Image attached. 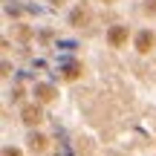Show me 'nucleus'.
Returning a JSON list of instances; mask_svg holds the SVG:
<instances>
[{
	"label": "nucleus",
	"mask_w": 156,
	"mask_h": 156,
	"mask_svg": "<svg viewBox=\"0 0 156 156\" xmlns=\"http://www.w3.org/2000/svg\"><path fill=\"white\" fill-rule=\"evenodd\" d=\"M44 147H46V136L32 133V151H44Z\"/></svg>",
	"instance_id": "3"
},
{
	"label": "nucleus",
	"mask_w": 156,
	"mask_h": 156,
	"mask_svg": "<svg viewBox=\"0 0 156 156\" xmlns=\"http://www.w3.org/2000/svg\"><path fill=\"white\" fill-rule=\"evenodd\" d=\"M38 98H41V101H44V98L49 101V98H52V87H38Z\"/></svg>",
	"instance_id": "5"
},
{
	"label": "nucleus",
	"mask_w": 156,
	"mask_h": 156,
	"mask_svg": "<svg viewBox=\"0 0 156 156\" xmlns=\"http://www.w3.org/2000/svg\"><path fill=\"white\" fill-rule=\"evenodd\" d=\"M3 156H23V153L17 151V147H6V151H3Z\"/></svg>",
	"instance_id": "6"
},
{
	"label": "nucleus",
	"mask_w": 156,
	"mask_h": 156,
	"mask_svg": "<svg viewBox=\"0 0 156 156\" xmlns=\"http://www.w3.org/2000/svg\"><path fill=\"white\" fill-rule=\"evenodd\" d=\"M136 44H139L142 52H147V49L153 46V35H151V32H139V35H136Z\"/></svg>",
	"instance_id": "2"
},
{
	"label": "nucleus",
	"mask_w": 156,
	"mask_h": 156,
	"mask_svg": "<svg viewBox=\"0 0 156 156\" xmlns=\"http://www.w3.org/2000/svg\"><path fill=\"white\" fill-rule=\"evenodd\" d=\"M147 12H151V15H153V12H156V0H153V3H151V6H147Z\"/></svg>",
	"instance_id": "7"
},
{
	"label": "nucleus",
	"mask_w": 156,
	"mask_h": 156,
	"mask_svg": "<svg viewBox=\"0 0 156 156\" xmlns=\"http://www.w3.org/2000/svg\"><path fill=\"white\" fill-rule=\"evenodd\" d=\"M23 119H26V124H35V122H38V110H35V107H29V110H26V116H23Z\"/></svg>",
	"instance_id": "4"
},
{
	"label": "nucleus",
	"mask_w": 156,
	"mask_h": 156,
	"mask_svg": "<svg viewBox=\"0 0 156 156\" xmlns=\"http://www.w3.org/2000/svg\"><path fill=\"white\" fill-rule=\"evenodd\" d=\"M107 38H110L113 46H124V41H127V29H124V26H116V29H110Z\"/></svg>",
	"instance_id": "1"
}]
</instances>
